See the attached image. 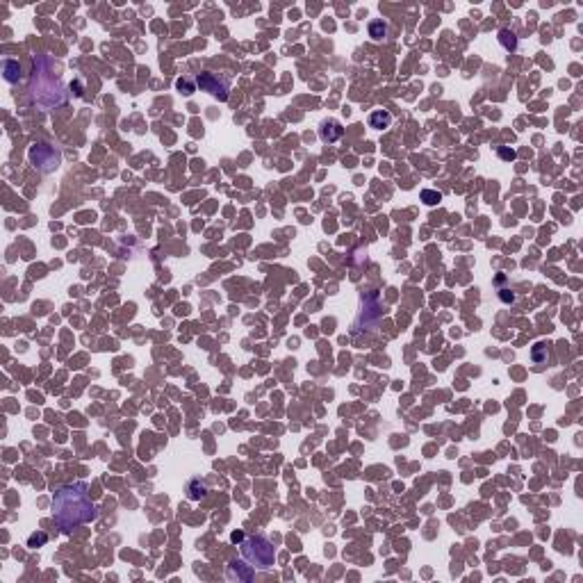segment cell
<instances>
[{"label":"cell","instance_id":"cell-16","mask_svg":"<svg viewBox=\"0 0 583 583\" xmlns=\"http://www.w3.org/2000/svg\"><path fill=\"white\" fill-rule=\"evenodd\" d=\"M499 155L503 157V160H515V151H508V148H501L499 151Z\"/></svg>","mask_w":583,"mask_h":583},{"label":"cell","instance_id":"cell-6","mask_svg":"<svg viewBox=\"0 0 583 583\" xmlns=\"http://www.w3.org/2000/svg\"><path fill=\"white\" fill-rule=\"evenodd\" d=\"M319 137H321V141L333 144V141H337L342 137V125L337 123V121H326V123H321V128H319Z\"/></svg>","mask_w":583,"mask_h":583},{"label":"cell","instance_id":"cell-5","mask_svg":"<svg viewBox=\"0 0 583 583\" xmlns=\"http://www.w3.org/2000/svg\"><path fill=\"white\" fill-rule=\"evenodd\" d=\"M228 579L230 581H251L253 579V570H251V565H244L242 561H232L230 565H228Z\"/></svg>","mask_w":583,"mask_h":583},{"label":"cell","instance_id":"cell-11","mask_svg":"<svg viewBox=\"0 0 583 583\" xmlns=\"http://www.w3.org/2000/svg\"><path fill=\"white\" fill-rule=\"evenodd\" d=\"M499 41H501L508 50H515V48H517V39H515L513 32H508V30H501V32H499Z\"/></svg>","mask_w":583,"mask_h":583},{"label":"cell","instance_id":"cell-14","mask_svg":"<svg viewBox=\"0 0 583 583\" xmlns=\"http://www.w3.org/2000/svg\"><path fill=\"white\" fill-rule=\"evenodd\" d=\"M440 198H442V196L437 194V192H433V189H424V192H421V200H424L426 205H435Z\"/></svg>","mask_w":583,"mask_h":583},{"label":"cell","instance_id":"cell-8","mask_svg":"<svg viewBox=\"0 0 583 583\" xmlns=\"http://www.w3.org/2000/svg\"><path fill=\"white\" fill-rule=\"evenodd\" d=\"M2 71H5V80L7 82H18V78H21V66H18V62H14V60L2 62Z\"/></svg>","mask_w":583,"mask_h":583},{"label":"cell","instance_id":"cell-10","mask_svg":"<svg viewBox=\"0 0 583 583\" xmlns=\"http://www.w3.org/2000/svg\"><path fill=\"white\" fill-rule=\"evenodd\" d=\"M385 34H388V25H385L383 21H374V23H369V37L372 39H383Z\"/></svg>","mask_w":583,"mask_h":583},{"label":"cell","instance_id":"cell-3","mask_svg":"<svg viewBox=\"0 0 583 583\" xmlns=\"http://www.w3.org/2000/svg\"><path fill=\"white\" fill-rule=\"evenodd\" d=\"M30 162L34 164V167L39 169V171L43 173H50L55 171V169L62 164V155L60 151H55V146H48V144H34L30 146Z\"/></svg>","mask_w":583,"mask_h":583},{"label":"cell","instance_id":"cell-18","mask_svg":"<svg viewBox=\"0 0 583 583\" xmlns=\"http://www.w3.org/2000/svg\"><path fill=\"white\" fill-rule=\"evenodd\" d=\"M501 298H503V301H506V303H508V301H513V298H515V296H513V294H506V292H501Z\"/></svg>","mask_w":583,"mask_h":583},{"label":"cell","instance_id":"cell-2","mask_svg":"<svg viewBox=\"0 0 583 583\" xmlns=\"http://www.w3.org/2000/svg\"><path fill=\"white\" fill-rule=\"evenodd\" d=\"M239 549H242V556L251 563V567L269 570V567L274 565V558H276L274 547H271V542L267 540V538H262V535H251V538L244 535L242 540H239Z\"/></svg>","mask_w":583,"mask_h":583},{"label":"cell","instance_id":"cell-13","mask_svg":"<svg viewBox=\"0 0 583 583\" xmlns=\"http://www.w3.org/2000/svg\"><path fill=\"white\" fill-rule=\"evenodd\" d=\"M46 542H48V535H46V533H32L30 538H27V547H32V549L46 545Z\"/></svg>","mask_w":583,"mask_h":583},{"label":"cell","instance_id":"cell-9","mask_svg":"<svg viewBox=\"0 0 583 583\" xmlns=\"http://www.w3.org/2000/svg\"><path fill=\"white\" fill-rule=\"evenodd\" d=\"M187 492H189V499H192V501H198V499H203L207 494V486L205 483H200L198 479H194L187 486Z\"/></svg>","mask_w":583,"mask_h":583},{"label":"cell","instance_id":"cell-1","mask_svg":"<svg viewBox=\"0 0 583 583\" xmlns=\"http://www.w3.org/2000/svg\"><path fill=\"white\" fill-rule=\"evenodd\" d=\"M53 515L62 531H71L98 517L96 506L87 494L85 483L64 486L53 494Z\"/></svg>","mask_w":583,"mask_h":583},{"label":"cell","instance_id":"cell-17","mask_svg":"<svg viewBox=\"0 0 583 583\" xmlns=\"http://www.w3.org/2000/svg\"><path fill=\"white\" fill-rule=\"evenodd\" d=\"M230 538H232V542H237V545H239V540L244 538V533H242V531H235V533H232Z\"/></svg>","mask_w":583,"mask_h":583},{"label":"cell","instance_id":"cell-4","mask_svg":"<svg viewBox=\"0 0 583 583\" xmlns=\"http://www.w3.org/2000/svg\"><path fill=\"white\" fill-rule=\"evenodd\" d=\"M196 85H198L203 92L216 96L219 100H226L228 98V85L221 80V78H216L214 73H200V76L196 78Z\"/></svg>","mask_w":583,"mask_h":583},{"label":"cell","instance_id":"cell-12","mask_svg":"<svg viewBox=\"0 0 583 583\" xmlns=\"http://www.w3.org/2000/svg\"><path fill=\"white\" fill-rule=\"evenodd\" d=\"M547 358H549V351H547V346H545V344H535V346H533V362L542 365V362H547Z\"/></svg>","mask_w":583,"mask_h":583},{"label":"cell","instance_id":"cell-15","mask_svg":"<svg viewBox=\"0 0 583 583\" xmlns=\"http://www.w3.org/2000/svg\"><path fill=\"white\" fill-rule=\"evenodd\" d=\"M178 89H180V92H183V94H187V96H189V94H194V92H196L194 82L183 80V78H180V80H178Z\"/></svg>","mask_w":583,"mask_h":583},{"label":"cell","instance_id":"cell-7","mask_svg":"<svg viewBox=\"0 0 583 583\" xmlns=\"http://www.w3.org/2000/svg\"><path fill=\"white\" fill-rule=\"evenodd\" d=\"M389 123H392V114H389L388 109H376V112H372V116H369V125H372L374 130H385V128H389Z\"/></svg>","mask_w":583,"mask_h":583}]
</instances>
